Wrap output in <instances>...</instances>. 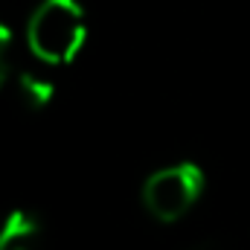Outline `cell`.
<instances>
[{"mask_svg": "<svg viewBox=\"0 0 250 250\" xmlns=\"http://www.w3.org/2000/svg\"><path fill=\"white\" fill-rule=\"evenodd\" d=\"M87 41V15L79 0H41L26 21V47L47 67L70 64Z\"/></svg>", "mask_w": 250, "mask_h": 250, "instance_id": "6da1fadb", "label": "cell"}, {"mask_svg": "<svg viewBox=\"0 0 250 250\" xmlns=\"http://www.w3.org/2000/svg\"><path fill=\"white\" fill-rule=\"evenodd\" d=\"M204 169L198 163H169L146 178L140 189L143 209L160 224H175L198 204V198L204 195Z\"/></svg>", "mask_w": 250, "mask_h": 250, "instance_id": "7a4b0ae2", "label": "cell"}, {"mask_svg": "<svg viewBox=\"0 0 250 250\" xmlns=\"http://www.w3.org/2000/svg\"><path fill=\"white\" fill-rule=\"evenodd\" d=\"M41 221L29 209H12L0 221V250H38Z\"/></svg>", "mask_w": 250, "mask_h": 250, "instance_id": "3957f363", "label": "cell"}, {"mask_svg": "<svg viewBox=\"0 0 250 250\" xmlns=\"http://www.w3.org/2000/svg\"><path fill=\"white\" fill-rule=\"evenodd\" d=\"M12 82H15V93L23 102V108H29V111L50 108V102L56 96V84H53L50 76L35 73V70H18Z\"/></svg>", "mask_w": 250, "mask_h": 250, "instance_id": "277c9868", "label": "cell"}, {"mask_svg": "<svg viewBox=\"0 0 250 250\" xmlns=\"http://www.w3.org/2000/svg\"><path fill=\"white\" fill-rule=\"evenodd\" d=\"M12 50H15V32L9 23L0 21V90L15 79V70H12Z\"/></svg>", "mask_w": 250, "mask_h": 250, "instance_id": "5b68a950", "label": "cell"}, {"mask_svg": "<svg viewBox=\"0 0 250 250\" xmlns=\"http://www.w3.org/2000/svg\"><path fill=\"white\" fill-rule=\"evenodd\" d=\"M184 250H212L209 245H189V248H184Z\"/></svg>", "mask_w": 250, "mask_h": 250, "instance_id": "8992f818", "label": "cell"}]
</instances>
